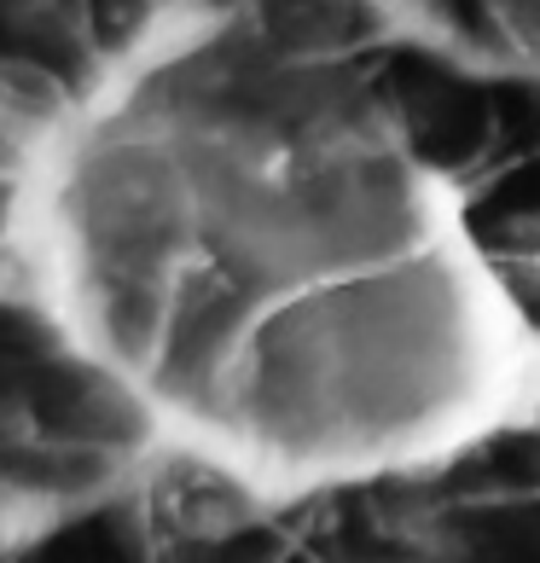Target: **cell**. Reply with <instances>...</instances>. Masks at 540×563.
Listing matches in <instances>:
<instances>
[{
  "label": "cell",
  "instance_id": "6da1fadb",
  "mask_svg": "<svg viewBox=\"0 0 540 563\" xmlns=\"http://www.w3.org/2000/svg\"><path fill=\"white\" fill-rule=\"evenodd\" d=\"M18 239L53 325L256 506L540 419V325L338 58L175 0L53 122Z\"/></svg>",
  "mask_w": 540,
  "mask_h": 563
}]
</instances>
